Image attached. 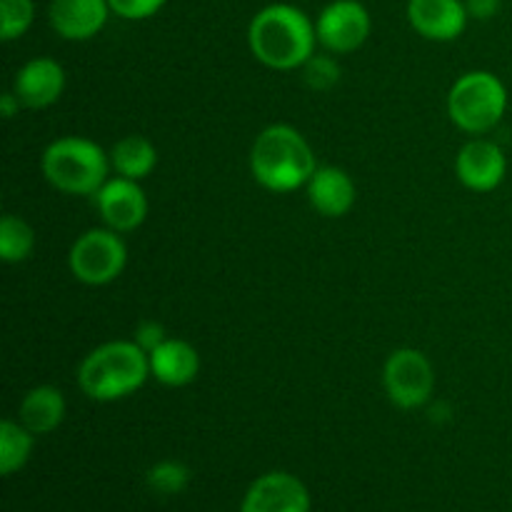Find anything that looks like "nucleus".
<instances>
[{"label":"nucleus","instance_id":"1","mask_svg":"<svg viewBox=\"0 0 512 512\" xmlns=\"http://www.w3.org/2000/svg\"><path fill=\"white\" fill-rule=\"evenodd\" d=\"M248 43L255 58L273 70L303 68L315 53V23L300 8L273 3L255 13L248 28Z\"/></svg>","mask_w":512,"mask_h":512},{"label":"nucleus","instance_id":"2","mask_svg":"<svg viewBox=\"0 0 512 512\" xmlns=\"http://www.w3.org/2000/svg\"><path fill=\"white\" fill-rule=\"evenodd\" d=\"M315 170L318 165L313 148L293 125H270L250 148V173L273 193H293L303 188Z\"/></svg>","mask_w":512,"mask_h":512},{"label":"nucleus","instance_id":"3","mask_svg":"<svg viewBox=\"0 0 512 512\" xmlns=\"http://www.w3.org/2000/svg\"><path fill=\"white\" fill-rule=\"evenodd\" d=\"M150 378V358L135 340H110L85 355L78 385L90 400L113 403L128 398Z\"/></svg>","mask_w":512,"mask_h":512},{"label":"nucleus","instance_id":"4","mask_svg":"<svg viewBox=\"0 0 512 512\" xmlns=\"http://www.w3.org/2000/svg\"><path fill=\"white\" fill-rule=\"evenodd\" d=\"M110 155L95 140L65 135L43 153V175L53 188L68 195H95L108 183Z\"/></svg>","mask_w":512,"mask_h":512},{"label":"nucleus","instance_id":"5","mask_svg":"<svg viewBox=\"0 0 512 512\" xmlns=\"http://www.w3.org/2000/svg\"><path fill=\"white\" fill-rule=\"evenodd\" d=\"M508 110V90L498 75L473 70L455 80L448 93L450 120L470 135H483L503 120Z\"/></svg>","mask_w":512,"mask_h":512},{"label":"nucleus","instance_id":"6","mask_svg":"<svg viewBox=\"0 0 512 512\" xmlns=\"http://www.w3.org/2000/svg\"><path fill=\"white\" fill-rule=\"evenodd\" d=\"M128 248L120 233L110 228H93L80 235L68 255L70 273L85 285H108L125 270Z\"/></svg>","mask_w":512,"mask_h":512},{"label":"nucleus","instance_id":"7","mask_svg":"<svg viewBox=\"0 0 512 512\" xmlns=\"http://www.w3.org/2000/svg\"><path fill=\"white\" fill-rule=\"evenodd\" d=\"M383 385L393 405L403 410L420 408L430 400L435 388V373L425 353L415 348H400L390 353L383 368Z\"/></svg>","mask_w":512,"mask_h":512},{"label":"nucleus","instance_id":"8","mask_svg":"<svg viewBox=\"0 0 512 512\" xmlns=\"http://www.w3.org/2000/svg\"><path fill=\"white\" fill-rule=\"evenodd\" d=\"M370 28H373L370 13L360 0H333L320 10L318 20H315L318 43L328 53L338 55L358 50L368 40Z\"/></svg>","mask_w":512,"mask_h":512},{"label":"nucleus","instance_id":"9","mask_svg":"<svg viewBox=\"0 0 512 512\" xmlns=\"http://www.w3.org/2000/svg\"><path fill=\"white\" fill-rule=\"evenodd\" d=\"M93 198L105 228L115 230V233H130L145 223L148 198L140 188V180L118 175V178L108 180Z\"/></svg>","mask_w":512,"mask_h":512},{"label":"nucleus","instance_id":"10","mask_svg":"<svg viewBox=\"0 0 512 512\" xmlns=\"http://www.w3.org/2000/svg\"><path fill=\"white\" fill-rule=\"evenodd\" d=\"M505 173H508V160H505L503 148L493 140H470L455 158V175L465 188L475 193L495 190L505 180Z\"/></svg>","mask_w":512,"mask_h":512},{"label":"nucleus","instance_id":"11","mask_svg":"<svg viewBox=\"0 0 512 512\" xmlns=\"http://www.w3.org/2000/svg\"><path fill=\"white\" fill-rule=\"evenodd\" d=\"M240 512H310V493L295 475L275 470L253 480Z\"/></svg>","mask_w":512,"mask_h":512},{"label":"nucleus","instance_id":"12","mask_svg":"<svg viewBox=\"0 0 512 512\" xmlns=\"http://www.w3.org/2000/svg\"><path fill=\"white\" fill-rule=\"evenodd\" d=\"M468 18L463 0H408V20L415 33L438 43L460 38Z\"/></svg>","mask_w":512,"mask_h":512},{"label":"nucleus","instance_id":"13","mask_svg":"<svg viewBox=\"0 0 512 512\" xmlns=\"http://www.w3.org/2000/svg\"><path fill=\"white\" fill-rule=\"evenodd\" d=\"M65 90V70L53 58H33L18 70L13 80V93L25 108H48L58 103Z\"/></svg>","mask_w":512,"mask_h":512},{"label":"nucleus","instance_id":"14","mask_svg":"<svg viewBox=\"0 0 512 512\" xmlns=\"http://www.w3.org/2000/svg\"><path fill=\"white\" fill-rule=\"evenodd\" d=\"M108 0H50L48 18L55 33L65 40H90L105 28Z\"/></svg>","mask_w":512,"mask_h":512},{"label":"nucleus","instance_id":"15","mask_svg":"<svg viewBox=\"0 0 512 512\" xmlns=\"http://www.w3.org/2000/svg\"><path fill=\"white\" fill-rule=\"evenodd\" d=\"M308 200L315 213L323 218H343L355 205V183L345 170L335 165H323L313 173V178L305 185Z\"/></svg>","mask_w":512,"mask_h":512},{"label":"nucleus","instance_id":"16","mask_svg":"<svg viewBox=\"0 0 512 512\" xmlns=\"http://www.w3.org/2000/svg\"><path fill=\"white\" fill-rule=\"evenodd\" d=\"M150 358V375L168 388H185L200 375V355L190 343L165 338Z\"/></svg>","mask_w":512,"mask_h":512},{"label":"nucleus","instance_id":"17","mask_svg":"<svg viewBox=\"0 0 512 512\" xmlns=\"http://www.w3.org/2000/svg\"><path fill=\"white\" fill-rule=\"evenodd\" d=\"M65 398L53 385H38L23 398L18 410V420L33 435H48L63 423Z\"/></svg>","mask_w":512,"mask_h":512},{"label":"nucleus","instance_id":"18","mask_svg":"<svg viewBox=\"0 0 512 512\" xmlns=\"http://www.w3.org/2000/svg\"><path fill=\"white\" fill-rule=\"evenodd\" d=\"M158 165V150L143 135H128L110 150V168L130 180H143Z\"/></svg>","mask_w":512,"mask_h":512},{"label":"nucleus","instance_id":"19","mask_svg":"<svg viewBox=\"0 0 512 512\" xmlns=\"http://www.w3.org/2000/svg\"><path fill=\"white\" fill-rule=\"evenodd\" d=\"M33 438L35 435L20 420L18 423L15 420L0 423V473L5 478L25 468L30 453H33Z\"/></svg>","mask_w":512,"mask_h":512},{"label":"nucleus","instance_id":"20","mask_svg":"<svg viewBox=\"0 0 512 512\" xmlns=\"http://www.w3.org/2000/svg\"><path fill=\"white\" fill-rule=\"evenodd\" d=\"M35 233L18 215H3L0 220V258L5 263H23L33 255Z\"/></svg>","mask_w":512,"mask_h":512},{"label":"nucleus","instance_id":"21","mask_svg":"<svg viewBox=\"0 0 512 512\" xmlns=\"http://www.w3.org/2000/svg\"><path fill=\"white\" fill-rule=\"evenodd\" d=\"M145 483L155 495H180L190 485V470L175 460H163L148 470Z\"/></svg>","mask_w":512,"mask_h":512},{"label":"nucleus","instance_id":"22","mask_svg":"<svg viewBox=\"0 0 512 512\" xmlns=\"http://www.w3.org/2000/svg\"><path fill=\"white\" fill-rule=\"evenodd\" d=\"M35 18L33 0H0V38L5 43L28 33Z\"/></svg>","mask_w":512,"mask_h":512},{"label":"nucleus","instance_id":"23","mask_svg":"<svg viewBox=\"0 0 512 512\" xmlns=\"http://www.w3.org/2000/svg\"><path fill=\"white\" fill-rule=\"evenodd\" d=\"M303 83L315 93H325V90L335 88L340 80V65L338 60L330 55H310L303 63Z\"/></svg>","mask_w":512,"mask_h":512},{"label":"nucleus","instance_id":"24","mask_svg":"<svg viewBox=\"0 0 512 512\" xmlns=\"http://www.w3.org/2000/svg\"><path fill=\"white\" fill-rule=\"evenodd\" d=\"M110 10L125 20H143L158 13L168 0H108Z\"/></svg>","mask_w":512,"mask_h":512},{"label":"nucleus","instance_id":"25","mask_svg":"<svg viewBox=\"0 0 512 512\" xmlns=\"http://www.w3.org/2000/svg\"><path fill=\"white\" fill-rule=\"evenodd\" d=\"M133 340L150 355L165 340V328L160 323H155V320H143L138 325V330H135Z\"/></svg>","mask_w":512,"mask_h":512},{"label":"nucleus","instance_id":"26","mask_svg":"<svg viewBox=\"0 0 512 512\" xmlns=\"http://www.w3.org/2000/svg\"><path fill=\"white\" fill-rule=\"evenodd\" d=\"M470 18L490 20L500 10V0H465Z\"/></svg>","mask_w":512,"mask_h":512},{"label":"nucleus","instance_id":"27","mask_svg":"<svg viewBox=\"0 0 512 512\" xmlns=\"http://www.w3.org/2000/svg\"><path fill=\"white\" fill-rule=\"evenodd\" d=\"M18 110H20V100H18V95L13 93V90H10V93H5V95H0V115H3L5 120L13 118Z\"/></svg>","mask_w":512,"mask_h":512}]
</instances>
